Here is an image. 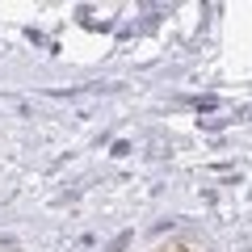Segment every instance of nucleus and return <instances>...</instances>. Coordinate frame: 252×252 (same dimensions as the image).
<instances>
[{
	"mask_svg": "<svg viewBox=\"0 0 252 252\" xmlns=\"http://www.w3.org/2000/svg\"><path fill=\"white\" fill-rule=\"evenodd\" d=\"M160 252H193L189 244H168V248H160Z\"/></svg>",
	"mask_w": 252,
	"mask_h": 252,
	"instance_id": "f257e3e1",
	"label": "nucleus"
}]
</instances>
